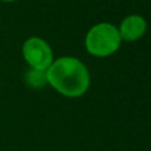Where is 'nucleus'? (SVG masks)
Wrapping results in <instances>:
<instances>
[{
  "instance_id": "nucleus-5",
  "label": "nucleus",
  "mask_w": 151,
  "mask_h": 151,
  "mask_svg": "<svg viewBox=\"0 0 151 151\" xmlns=\"http://www.w3.org/2000/svg\"><path fill=\"white\" fill-rule=\"evenodd\" d=\"M25 83L32 89H41L48 83L47 70H40V69L29 68L25 73Z\"/></svg>"
},
{
  "instance_id": "nucleus-1",
  "label": "nucleus",
  "mask_w": 151,
  "mask_h": 151,
  "mask_svg": "<svg viewBox=\"0 0 151 151\" xmlns=\"http://www.w3.org/2000/svg\"><path fill=\"white\" fill-rule=\"evenodd\" d=\"M48 83L60 94L77 98L88 91L90 73L82 61L76 57H60L47 69Z\"/></svg>"
},
{
  "instance_id": "nucleus-3",
  "label": "nucleus",
  "mask_w": 151,
  "mask_h": 151,
  "mask_svg": "<svg viewBox=\"0 0 151 151\" xmlns=\"http://www.w3.org/2000/svg\"><path fill=\"white\" fill-rule=\"evenodd\" d=\"M23 57L29 68L47 70L53 63V52L50 45L40 37H29L23 44Z\"/></svg>"
},
{
  "instance_id": "nucleus-4",
  "label": "nucleus",
  "mask_w": 151,
  "mask_h": 151,
  "mask_svg": "<svg viewBox=\"0 0 151 151\" xmlns=\"http://www.w3.org/2000/svg\"><path fill=\"white\" fill-rule=\"evenodd\" d=\"M146 29L147 23L141 15H130L122 20L118 32L123 41H137L146 33Z\"/></svg>"
},
{
  "instance_id": "nucleus-2",
  "label": "nucleus",
  "mask_w": 151,
  "mask_h": 151,
  "mask_svg": "<svg viewBox=\"0 0 151 151\" xmlns=\"http://www.w3.org/2000/svg\"><path fill=\"white\" fill-rule=\"evenodd\" d=\"M121 36L118 28L110 23H99L93 25L85 37V48L94 57H109L121 47Z\"/></svg>"
},
{
  "instance_id": "nucleus-6",
  "label": "nucleus",
  "mask_w": 151,
  "mask_h": 151,
  "mask_svg": "<svg viewBox=\"0 0 151 151\" xmlns=\"http://www.w3.org/2000/svg\"><path fill=\"white\" fill-rule=\"evenodd\" d=\"M0 1H4V3H13V1H16V0H0Z\"/></svg>"
}]
</instances>
